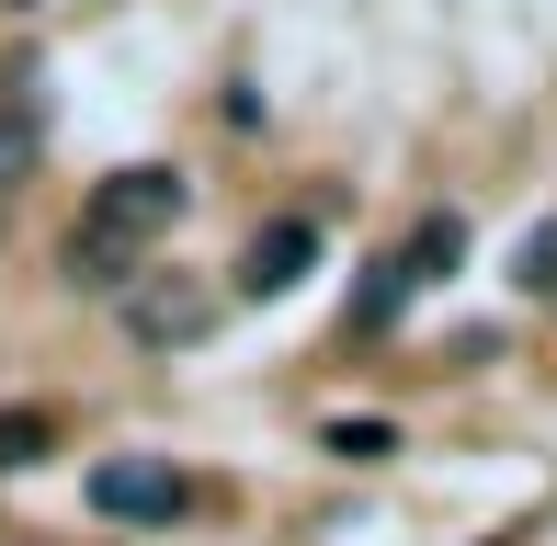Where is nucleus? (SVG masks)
<instances>
[{"instance_id": "1", "label": "nucleus", "mask_w": 557, "mask_h": 546, "mask_svg": "<svg viewBox=\"0 0 557 546\" xmlns=\"http://www.w3.org/2000/svg\"><path fill=\"white\" fill-rule=\"evenodd\" d=\"M194 206V183L171 160H137V171H103L81 206V228H69V285L81 296H125L148 273V239H171Z\"/></svg>"}, {"instance_id": "2", "label": "nucleus", "mask_w": 557, "mask_h": 546, "mask_svg": "<svg viewBox=\"0 0 557 546\" xmlns=\"http://www.w3.org/2000/svg\"><path fill=\"white\" fill-rule=\"evenodd\" d=\"M114 308H125V342H148V353H183V342L216 331V285L183 273V262H171V273H137Z\"/></svg>"}, {"instance_id": "3", "label": "nucleus", "mask_w": 557, "mask_h": 546, "mask_svg": "<svg viewBox=\"0 0 557 546\" xmlns=\"http://www.w3.org/2000/svg\"><path fill=\"white\" fill-rule=\"evenodd\" d=\"M183 501H194V489H183L171 456H103V467H91V512H103V524H171Z\"/></svg>"}, {"instance_id": "4", "label": "nucleus", "mask_w": 557, "mask_h": 546, "mask_svg": "<svg viewBox=\"0 0 557 546\" xmlns=\"http://www.w3.org/2000/svg\"><path fill=\"white\" fill-rule=\"evenodd\" d=\"M308 262H319V216H273V228H250V251H239V296H285Z\"/></svg>"}, {"instance_id": "5", "label": "nucleus", "mask_w": 557, "mask_h": 546, "mask_svg": "<svg viewBox=\"0 0 557 546\" xmlns=\"http://www.w3.org/2000/svg\"><path fill=\"white\" fill-rule=\"evenodd\" d=\"M35 160H46V103L35 91H0V194L35 183Z\"/></svg>"}, {"instance_id": "6", "label": "nucleus", "mask_w": 557, "mask_h": 546, "mask_svg": "<svg viewBox=\"0 0 557 546\" xmlns=\"http://www.w3.org/2000/svg\"><path fill=\"white\" fill-rule=\"evenodd\" d=\"M410 296H421V285H410V262H398V251H387V262H364V285H352L342 331H387V319L410 308Z\"/></svg>"}, {"instance_id": "7", "label": "nucleus", "mask_w": 557, "mask_h": 546, "mask_svg": "<svg viewBox=\"0 0 557 546\" xmlns=\"http://www.w3.org/2000/svg\"><path fill=\"white\" fill-rule=\"evenodd\" d=\"M398 262H410V285H444V273L467 262V216H455V206H433V216L410 228V251H398Z\"/></svg>"}, {"instance_id": "8", "label": "nucleus", "mask_w": 557, "mask_h": 546, "mask_svg": "<svg viewBox=\"0 0 557 546\" xmlns=\"http://www.w3.org/2000/svg\"><path fill=\"white\" fill-rule=\"evenodd\" d=\"M46 456H58V410L12 399V410H0V479H23V467H46Z\"/></svg>"}, {"instance_id": "9", "label": "nucleus", "mask_w": 557, "mask_h": 546, "mask_svg": "<svg viewBox=\"0 0 557 546\" xmlns=\"http://www.w3.org/2000/svg\"><path fill=\"white\" fill-rule=\"evenodd\" d=\"M319 444H331L342 467H375V456H398V433H387V421H331Z\"/></svg>"}, {"instance_id": "10", "label": "nucleus", "mask_w": 557, "mask_h": 546, "mask_svg": "<svg viewBox=\"0 0 557 546\" xmlns=\"http://www.w3.org/2000/svg\"><path fill=\"white\" fill-rule=\"evenodd\" d=\"M512 273H523V285H535V296H557V216H546L535 239H523V262H512Z\"/></svg>"}, {"instance_id": "11", "label": "nucleus", "mask_w": 557, "mask_h": 546, "mask_svg": "<svg viewBox=\"0 0 557 546\" xmlns=\"http://www.w3.org/2000/svg\"><path fill=\"white\" fill-rule=\"evenodd\" d=\"M0 12H35V0H0Z\"/></svg>"}]
</instances>
